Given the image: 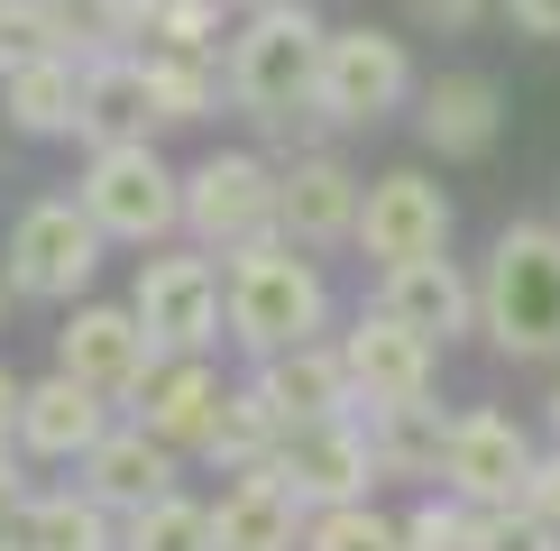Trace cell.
Masks as SVG:
<instances>
[{"mask_svg": "<svg viewBox=\"0 0 560 551\" xmlns=\"http://www.w3.org/2000/svg\"><path fill=\"white\" fill-rule=\"evenodd\" d=\"M148 92H156V120L194 129V120H212V110L230 102V74H221V56H184V46H148Z\"/></svg>", "mask_w": 560, "mask_h": 551, "instance_id": "26", "label": "cell"}, {"mask_svg": "<svg viewBox=\"0 0 560 551\" xmlns=\"http://www.w3.org/2000/svg\"><path fill=\"white\" fill-rule=\"evenodd\" d=\"M120 423V413H110V396H92L83 377H37L28 396H19V450L28 459H46V469H74V459L102 442V432Z\"/></svg>", "mask_w": 560, "mask_h": 551, "instance_id": "17", "label": "cell"}, {"mask_svg": "<svg viewBox=\"0 0 560 551\" xmlns=\"http://www.w3.org/2000/svg\"><path fill=\"white\" fill-rule=\"evenodd\" d=\"M368 442H377V478H441L451 413H441L432 396L423 405H377V413H368Z\"/></svg>", "mask_w": 560, "mask_h": 551, "instance_id": "25", "label": "cell"}, {"mask_svg": "<svg viewBox=\"0 0 560 551\" xmlns=\"http://www.w3.org/2000/svg\"><path fill=\"white\" fill-rule=\"evenodd\" d=\"M377 276H386L377 313H395L405 331H423L432 350H441V340H459V331H478V285L451 258H405V267H377Z\"/></svg>", "mask_w": 560, "mask_h": 551, "instance_id": "18", "label": "cell"}, {"mask_svg": "<svg viewBox=\"0 0 560 551\" xmlns=\"http://www.w3.org/2000/svg\"><path fill=\"white\" fill-rule=\"evenodd\" d=\"M148 46H184V56H221V0H156Z\"/></svg>", "mask_w": 560, "mask_h": 551, "instance_id": "31", "label": "cell"}, {"mask_svg": "<svg viewBox=\"0 0 560 551\" xmlns=\"http://www.w3.org/2000/svg\"><path fill=\"white\" fill-rule=\"evenodd\" d=\"M276 432H285V413H276V405L258 396V377H248V386H230V405H221V423H212V450H202V459L240 478V469H258V459L276 450Z\"/></svg>", "mask_w": 560, "mask_h": 551, "instance_id": "27", "label": "cell"}, {"mask_svg": "<svg viewBox=\"0 0 560 551\" xmlns=\"http://www.w3.org/2000/svg\"><path fill=\"white\" fill-rule=\"evenodd\" d=\"M156 331L138 321V304H83L74 321L56 331V367L65 377H83L92 396H110V405H129L138 386L156 377Z\"/></svg>", "mask_w": 560, "mask_h": 551, "instance_id": "11", "label": "cell"}, {"mask_svg": "<svg viewBox=\"0 0 560 551\" xmlns=\"http://www.w3.org/2000/svg\"><path fill=\"white\" fill-rule=\"evenodd\" d=\"M175 478H184V450H166L148 423H110L102 442L74 459V488H83V496H102L120 524H129V515H148L156 496H175Z\"/></svg>", "mask_w": 560, "mask_h": 551, "instance_id": "13", "label": "cell"}, {"mask_svg": "<svg viewBox=\"0 0 560 551\" xmlns=\"http://www.w3.org/2000/svg\"><path fill=\"white\" fill-rule=\"evenodd\" d=\"M0 294H10V276H0Z\"/></svg>", "mask_w": 560, "mask_h": 551, "instance_id": "41", "label": "cell"}, {"mask_svg": "<svg viewBox=\"0 0 560 551\" xmlns=\"http://www.w3.org/2000/svg\"><path fill=\"white\" fill-rule=\"evenodd\" d=\"M74 202L102 221V239H120V248H166L184 230V175L148 148V138H129V148H92Z\"/></svg>", "mask_w": 560, "mask_h": 551, "instance_id": "4", "label": "cell"}, {"mask_svg": "<svg viewBox=\"0 0 560 551\" xmlns=\"http://www.w3.org/2000/svg\"><path fill=\"white\" fill-rule=\"evenodd\" d=\"M303 551H405V524L377 515V505H322L313 524H303Z\"/></svg>", "mask_w": 560, "mask_h": 551, "instance_id": "30", "label": "cell"}, {"mask_svg": "<svg viewBox=\"0 0 560 551\" xmlns=\"http://www.w3.org/2000/svg\"><path fill=\"white\" fill-rule=\"evenodd\" d=\"M102 221L83 212V202L46 194L28 212L10 221V248H0V276H10V294H28V304H74V294L102 276Z\"/></svg>", "mask_w": 560, "mask_h": 551, "instance_id": "6", "label": "cell"}, {"mask_svg": "<svg viewBox=\"0 0 560 551\" xmlns=\"http://www.w3.org/2000/svg\"><path fill=\"white\" fill-rule=\"evenodd\" d=\"M19 551H120V515L83 488H37L10 524Z\"/></svg>", "mask_w": 560, "mask_h": 551, "instance_id": "22", "label": "cell"}, {"mask_svg": "<svg viewBox=\"0 0 560 551\" xmlns=\"http://www.w3.org/2000/svg\"><path fill=\"white\" fill-rule=\"evenodd\" d=\"M551 432H560V386H551Z\"/></svg>", "mask_w": 560, "mask_h": 551, "instance_id": "39", "label": "cell"}, {"mask_svg": "<svg viewBox=\"0 0 560 551\" xmlns=\"http://www.w3.org/2000/svg\"><path fill=\"white\" fill-rule=\"evenodd\" d=\"M129 304L166 359H212V340H230V294H221L212 248H148Z\"/></svg>", "mask_w": 560, "mask_h": 551, "instance_id": "5", "label": "cell"}, {"mask_svg": "<svg viewBox=\"0 0 560 551\" xmlns=\"http://www.w3.org/2000/svg\"><path fill=\"white\" fill-rule=\"evenodd\" d=\"M120 551H221V534H212V505H194V496H156L148 515H129L120 524Z\"/></svg>", "mask_w": 560, "mask_h": 551, "instance_id": "28", "label": "cell"}, {"mask_svg": "<svg viewBox=\"0 0 560 551\" xmlns=\"http://www.w3.org/2000/svg\"><path fill=\"white\" fill-rule=\"evenodd\" d=\"M184 230H194V248H212V258H240L248 239H276V166L248 156V148L202 156V166L184 175Z\"/></svg>", "mask_w": 560, "mask_h": 551, "instance_id": "7", "label": "cell"}, {"mask_svg": "<svg viewBox=\"0 0 560 551\" xmlns=\"http://www.w3.org/2000/svg\"><path fill=\"white\" fill-rule=\"evenodd\" d=\"M240 10H285V0H240Z\"/></svg>", "mask_w": 560, "mask_h": 551, "instance_id": "38", "label": "cell"}, {"mask_svg": "<svg viewBox=\"0 0 560 551\" xmlns=\"http://www.w3.org/2000/svg\"><path fill=\"white\" fill-rule=\"evenodd\" d=\"M405 551H478V505L459 496H432L405 515Z\"/></svg>", "mask_w": 560, "mask_h": 551, "instance_id": "32", "label": "cell"}, {"mask_svg": "<svg viewBox=\"0 0 560 551\" xmlns=\"http://www.w3.org/2000/svg\"><path fill=\"white\" fill-rule=\"evenodd\" d=\"M359 202L368 184L340 166V156H294V166H276V230H285L294 248H331V239H359Z\"/></svg>", "mask_w": 560, "mask_h": 551, "instance_id": "16", "label": "cell"}, {"mask_svg": "<svg viewBox=\"0 0 560 551\" xmlns=\"http://www.w3.org/2000/svg\"><path fill=\"white\" fill-rule=\"evenodd\" d=\"M478 331L524 367L560 359V230L551 221L497 230L487 276H478Z\"/></svg>", "mask_w": 560, "mask_h": 551, "instance_id": "2", "label": "cell"}, {"mask_svg": "<svg viewBox=\"0 0 560 551\" xmlns=\"http://www.w3.org/2000/svg\"><path fill=\"white\" fill-rule=\"evenodd\" d=\"M19 469H28V450H19V442H0V534H10V524H19V505L37 496V488H28Z\"/></svg>", "mask_w": 560, "mask_h": 551, "instance_id": "34", "label": "cell"}, {"mask_svg": "<svg viewBox=\"0 0 560 551\" xmlns=\"http://www.w3.org/2000/svg\"><path fill=\"white\" fill-rule=\"evenodd\" d=\"M303 524H313V505H303L276 469H240L212 505V534L221 551H303Z\"/></svg>", "mask_w": 560, "mask_h": 551, "instance_id": "19", "label": "cell"}, {"mask_svg": "<svg viewBox=\"0 0 560 551\" xmlns=\"http://www.w3.org/2000/svg\"><path fill=\"white\" fill-rule=\"evenodd\" d=\"M340 359H349V386H359V405L377 413V405H423L432 396V340L423 331H405L395 313H368V321H349L340 331Z\"/></svg>", "mask_w": 560, "mask_h": 551, "instance_id": "15", "label": "cell"}, {"mask_svg": "<svg viewBox=\"0 0 560 551\" xmlns=\"http://www.w3.org/2000/svg\"><path fill=\"white\" fill-rule=\"evenodd\" d=\"M46 56H74V37H65V10H56V0H0V74H19V65H46Z\"/></svg>", "mask_w": 560, "mask_h": 551, "instance_id": "29", "label": "cell"}, {"mask_svg": "<svg viewBox=\"0 0 560 551\" xmlns=\"http://www.w3.org/2000/svg\"><path fill=\"white\" fill-rule=\"evenodd\" d=\"M533 469H542V450H533V432L515 413H451V450H441V496L459 505H524L533 496Z\"/></svg>", "mask_w": 560, "mask_h": 551, "instance_id": "9", "label": "cell"}, {"mask_svg": "<svg viewBox=\"0 0 560 551\" xmlns=\"http://www.w3.org/2000/svg\"><path fill=\"white\" fill-rule=\"evenodd\" d=\"M359 248L377 267H405V258H441L451 248V194L423 175V166H395L368 184L359 202Z\"/></svg>", "mask_w": 560, "mask_h": 551, "instance_id": "12", "label": "cell"}, {"mask_svg": "<svg viewBox=\"0 0 560 551\" xmlns=\"http://www.w3.org/2000/svg\"><path fill=\"white\" fill-rule=\"evenodd\" d=\"M505 19H515L524 37H560V0H505Z\"/></svg>", "mask_w": 560, "mask_h": 551, "instance_id": "36", "label": "cell"}, {"mask_svg": "<svg viewBox=\"0 0 560 551\" xmlns=\"http://www.w3.org/2000/svg\"><path fill=\"white\" fill-rule=\"evenodd\" d=\"M405 92H413L405 37H386V28H331V46H322V92H313V102L331 110V129H377L386 110H405Z\"/></svg>", "mask_w": 560, "mask_h": 551, "instance_id": "10", "label": "cell"}, {"mask_svg": "<svg viewBox=\"0 0 560 551\" xmlns=\"http://www.w3.org/2000/svg\"><path fill=\"white\" fill-rule=\"evenodd\" d=\"M258 396L285 413V423H322V413H359V386H349L340 340H294V350L258 359Z\"/></svg>", "mask_w": 560, "mask_h": 551, "instance_id": "20", "label": "cell"}, {"mask_svg": "<svg viewBox=\"0 0 560 551\" xmlns=\"http://www.w3.org/2000/svg\"><path fill=\"white\" fill-rule=\"evenodd\" d=\"M0 110H10L19 138H74V120H83V65L74 56H46V65L0 74Z\"/></svg>", "mask_w": 560, "mask_h": 551, "instance_id": "23", "label": "cell"}, {"mask_svg": "<svg viewBox=\"0 0 560 551\" xmlns=\"http://www.w3.org/2000/svg\"><path fill=\"white\" fill-rule=\"evenodd\" d=\"M19 396H28V386H19L10 367H0V442H19Z\"/></svg>", "mask_w": 560, "mask_h": 551, "instance_id": "37", "label": "cell"}, {"mask_svg": "<svg viewBox=\"0 0 560 551\" xmlns=\"http://www.w3.org/2000/svg\"><path fill=\"white\" fill-rule=\"evenodd\" d=\"M258 469H276L322 515V505H359L368 488H377V442H368L359 413H322V423H285Z\"/></svg>", "mask_w": 560, "mask_h": 551, "instance_id": "8", "label": "cell"}, {"mask_svg": "<svg viewBox=\"0 0 560 551\" xmlns=\"http://www.w3.org/2000/svg\"><path fill=\"white\" fill-rule=\"evenodd\" d=\"M497 129H505V110H497V83L487 74H441L423 92V138L441 156H487Z\"/></svg>", "mask_w": 560, "mask_h": 551, "instance_id": "24", "label": "cell"}, {"mask_svg": "<svg viewBox=\"0 0 560 551\" xmlns=\"http://www.w3.org/2000/svg\"><path fill=\"white\" fill-rule=\"evenodd\" d=\"M413 19H423V28H441V37H469L478 19H487V0H413Z\"/></svg>", "mask_w": 560, "mask_h": 551, "instance_id": "35", "label": "cell"}, {"mask_svg": "<svg viewBox=\"0 0 560 551\" xmlns=\"http://www.w3.org/2000/svg\"><path fill=\"white\" fill-rule=\"evenodd\" d=\"M148 120H156L148 56H129V46L83 56V120H74V138H92V148H129V138H148Z\"/></svg>", "mask_w": 560, "mask_h": 551, "instance_id": "21", "label": "cell"}, {"mask_svg": "<svg viewBox=\"0 0 560 551\" xmlns=\"http://www.w3.org/2000/svg\"><path fill=\"white\" fill-rule=\"evenodd\" d=\"M322 46H331V28H322L303 0H285V10H248V28L230 37V56H221L230 102H240L248 120L313 110V92H322Z\"/></svg>", "mask_w": 560, "mask_h": 551, "instance_id": "3", "label": "cell"}, {"mask_svg": "<svg viewBox=\"0 0 560 551\" xmlns=\"http://www.w3.org/2000/svg\"><path fill=\"white\" fill-rule=\"evenodd\" d=\"M478 551H560V524L542 515V505H487L478 515Z\"/></svg>", "mask_w": 560, "mask_h": 551, "instance_id": "33", "label": "cell"}, {"mask_svg": "<svg viewBox=\"0 0 560 551\" xmlns=\"http://www.w3.org/2000/svg\"><path fill=\"white\" fill-rule=\"evenodd\" d=\"M221 405H230V377H221L212 359H156V377L129 396V423H148L166 450L202 459V450H212V423H221Z\"/></svg>", "mask_w": 560, "mask_h": 551, "instance_id": "14", "label": "cell"}, {"mask_svg": "<svg viewBox=\"0 0 560 551\" xmlns=\"http://www.w3.org/2000/svg\"><path fill=\"white\" fill-rule=\"evenodd\" d=\"M221 294H230V340L248 359H276L294 340H322L331 331V285L303 248L276 230V239H248L240 258L221 267Z\"/></svg>", "mask_w": 560, "mask_h": 551, "instance_id": "1", "label": "cell"}, {"mask_svg": "<svg viewBox=\"0 0 560 551\" xmlns=\"http://www.w3.org/2000/svg\"><path fill=\"white\" fill-rule=\"evenodd\" d=\"M0 551H19V542H10V534H0Z\"/></svg>", "mask_w": 560, "mask_h": 551, "instance_id": "40", "label": "cell"}]
</instances>
